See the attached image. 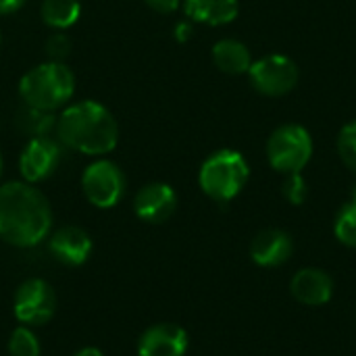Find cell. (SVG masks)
Segmentation results:
<instances>
[{
	"mask_svg": "<svg viewBox=\"0 0 356 356\" xmlns=\"http://www.w3.org/2000/svg\"><path fill=\"white\" fill-rule=\"evenodd\" d=\"M213 63L219 71L227 75H242L248 73L252 65L250 50L244 42L234 38H223L213 46Z\"/></svg>",
	"mask_w": 356,
	"mask_h": 356,
	"instance_id": "obj_16",
	"label": "cell"
},
{
	"mask_svg": "<svg viewBox=\"0 0 356 356\" xmlns=\"http://www.w3.org/2000/svg\"><path fill=\"white\" fill-rule=\"evenodd\" d=\"M248 77L252 88L263 96H286L298 83V67L286 54H269L250 65Z\"/></svg>",
	"mask_w": 356,
	"mask_h": 356,
	"instance_id": "obj_8",
	"label": "cell"
},
{
	"mask_svg": "<svg viewBox=\"0 0 356 356\" xmlns=\"http://www.w3.org/2000/svg\"><path fill=\"white\" fill-rule=\"evenodd\" d=\"M0 46H2V31H0Z\"/></svg>",
	"mask_w": 356,
	"mask_h": 356,
	"instance_id": "obj_29",
	"label": "cell"
},
{
	"mask_svg": "<svg viewBox=\"0 0 356 356\" xmlns=\"http://www.w3.org/2000/svg\"><path fill=\"white\" fill-rule=\"evenodd\" d=\"M334 234L344 246L356 248V190L353 198L338 211L334 221Z\"/></svg>",
	"mask_w": 356,
	"mask_h": 356,
	"instance_id": "obj_19",
	"label": "cell"
},
{
	"mask_svg": "<svg viewBox=\"0 0 356 356\" xmlns=\"http://www.w3.org/2000/svg\"><path fill=\"white\" fill-rule=\"evenodd\" d=\"M81 192L92 207L113 209L127 192V177L115 161L100 156L83 169Z\"/></svg>",
	"mask_w": 356,
	"mask_h": 356,
	"instance_id": "obj_6",
	"label": "cell"
},
{
	"mask_svg": "<svg viewBox=\"0 0 356 356\" xmlns=\"http://www.w3.org/2000/svg\"><path fill=\"white\" fill-rule=\"evenodd\" d=\"M175 209H177V194L165 181H150L136 192L134 211L142 221L150 225H161L169 221Z\"/></svg>",
	"mask_w": 356,
	"mask_h": 356,
	"instance_id": "obj_10",
	"label": "cell"
},
{
	"mask_svg": "<svg viewBox=\"0 0 356 356\" xmlns=\"http://www.w3.org/2000/svg\"><path fill=\"white\" fill-rule=\"evenodd\" d=\"M175 38H177L179 42H186V40H190V38H192V25H190L188 21H184V23H177V27H175Z\"/></svg>",
	"mask_w": 356,
	"mask_h": 356,
	"instance_id": "obj_26",
	"label": "cell"
},
{
	"mask_svg": "<svg viewBox=\"0 0 356 356\" xmlns=\"http://www.w3.org/2000/svg\"><path fill=\"white\" fill-rule=\"evenodd\" d=\"M15 125L17 129L27 138H46L52 131H56V115L54 113H46V111H38L31 108L27 104H23L19 108V113L15 115Z\"/></svg>",
	"mask_w": 356,
	"mask_h": 356,
	"instance_id": "obj_18",
	"label": "cell"
},
{
	"mask_svg": "<svg viewBox=\"0 0 356 356\" xmlns=\"http://www.w3.org/2000/svg\"><path fill=\"white\" fill-rule=\"evenodd\" d=\"M56 305L58 300L54 288L42 277H29L15 292L13 313L19 323L35 327L48 323L54 317Z\"/></svg>",
	"mask_w": 356,
	"mask_h": 356,
	"instance_id": "obj_7",
	"label": "cell"
},
{
	"mask_svg": "<svg viewBox=\"0 0 356 356\" xmlns=\"http://www.w3.org/2000/svg\"><path fill=\"white\" fill-rule=\"evenodd\" d=\"M290 294L305 307H323L334 296V280L319 267L298 269L290 282Z\"/></svg>",
	"mask_w": 356,
	"mask_h": 356,
	"instance_id": "obj_13",
	"label": "cell"
},
{
	"mask_svg": "<svg viewBox=\"0 0 356 356\" xmlns=\"http://www.w3.org/2000/svg\"><path fill=\"white\" fill-rule=\"evenodd\" d=\"M282 192H284V198L290 202V204H302L309 196V186L302 177V173H290L286 175V181L282 186Z\"/></svg>",
	"mask_w": 356,
	"mask_h": 356,
	"instance_id": "obj_23",
	"label": "cell"
},
{
	"mask_svg": "<svg viewBox=\"0 0 356 356\" xmlns=\"http://www.w3.org/2000/svg\"><path fill=\"white\" fill-rule=\"evenodd\" d=\"M40 17L44 25L54 31H65L73 27L81 17L79 0H44L40 6Z\"/></svg>",
	"mask_w": 356,
	"mask_h": 356,
	"instance_id": "obj_17",
	"label": "cell"
},
{
	"mask_svg": "<svg viewBox=\"0 0 356 356\" xmlns=\"http://www.w3.org/2000/svg\"><path fill=\"white\" fill-rule=\"evenodd\" d=\"M63 161V144L54 138H31L19 154V173L27 184H40L52 177Z\"/></svg>",
	"mask_w": 356,
	"mask_h": 356,
	"instance_id": "obj_9",
	"label": "cell"
},
{
	"mask_svg": "<svg viewBox=\"0 0 356 356\" xmlns=\"http://www.w3.org/2000/svg\"><path fill=\"white\" fill-rule=\"evenodd\" d=\"M294 252V242L284 229H263L250 242V259L263 269H275L288 263Z\"/></svg>",
	"mask_w": 356,
	"mask_h": 356,
	"instance_id": "obj_14",
	"label": "cell"
},
{
	"mask_svg": "<svg viewBox=\"0 0 356 356\" xmlns=\"http://www.w3.org/2000/svg\"><path fill=\"white\" fill-rule=\"evenodd\" d=\"M58 142L86 156H104L119 144L117 117L96 100L67 104L56 117Z\"/></svg>",
	"mask_w": 356,
	"mask_h": 356,
	"instance_id": "obj_2",
	"label": "cell"
},
{
	"mask_svg": "<svg viewBox=\"0 0 356 356\" xmlns=\"http://www.w3.org/2000/svg\"><path fill=\"white\" fill-rule=\"evenodd\" d=\"M338 152L342 163L356 173V121L346 123L338 134Z\"/></svg>",
	"mask_w": 356,
	"mask_h": 356,
	"instance_id": "obj_21",
	"label": "cell"
},
{
	"mask_svg": "<svg viewBox=\"0 0 356 356\" xmlns=\"http://www.w3.org/2000/svg\"><path fill=\"white\" fill-rule=\"evenodd\" d=\"M44 52L48 56V60H56V63H65V58L71 52V40L65 31H54L46 38L44 44Z\"/></svg>",
	"mask_w": 356,
	"mask_h": 356,
	"instance_id": "obj_22",
	"label": "cell"
},
{
	"mask_svg": "<svg viewBox=\"0 0 356 356\" xmlns=\"http://www.w3.org/2000/svg\"><path fill=\"white\" fill-rule=\"evenodd\" d=\"M313 156V138L298 123H286L277 127L267 140L269 165L284 173H302Z\"/></svg>",
	"mask_w": 356,
	"mask_h": 356,
	"instance_id": "obj_5",
	"label": "cell"
},
{
	"mask_svg": "<svg viewBox=\"0 0 356 356\" xmlns=\"http://www.w3.org/2000/svg\"><path fill=\"white\" fill-rule=\"evenodd\" d=\"M73 356H104V355H102V350H100V348H96V346H86V348L77 350Z\"/></svg>",
	"mask_w": 356,
	"mask_h": 356,
	"instance_id": "obj_27",
	"label": "cell"
},
{
	"mask_svg": "<svg viewBox=\"0 0 356 356\" xmlns=\"http://www.w3.org/2000/svg\"><path fill=\"white\" fill-rule=\"evenodd\" d=\"M27 0H0V17L13 15L17 10H21L25 6Z\"/></svg>",
	"mask_w": 356,
	"mask_h": 356,
	"instance_id": "obj_25",
	"label": "cell"
},
{
	"mask_svg": "<svg viewBox=\"0 0 356 356\" xmlns=\"http://www.w3.org/2000/svg\"><path fill=\"white\" fill-rule=\"evenodd\" d=\"M48 250L60 265L81 267L92 257L94 242L86 229L77 225H65L50 234Z\"/></svg>",
	"mask_w": 356,
	"mask_h": 356,
	"instance_id": "obj_11",
	"label": "cell"
},
{
	"mask_svg": "<svg viewBox=\"0 0 356 356\" xmlns=\"http://www.w3.org/2000/svg\"><path fill=\"white\" fill-rule=\"evenodd\" d=\"M0 177H2V154H0Z\"/></svg>",
	"mask_w": 356,
	"mask_h": 356,
	"instance_id": "obj_28",
	"label": "cell"
},
{
	"mask_svg": "<svg viewBox=\"0 0 356 356\" xmlns=\"http://www.w3.org/2000/svg\"><path fill=\"white\" fill-rule=\"evenodd\" d=\"M40 340L31 327L19 325L10 332L8 338V355L10 356H40Z\"/></svg>",
	"mask_w": 356,
	"mask_h": 356,
	"instance_id": "obj_20",
	"label": "cell"
},
{
	"mask_svg": "<svg viewBox=\"0 0 356 356\" xmlns=\"http://www.w3.org/2000/svg\"><path fill=\"white\" fill-rule=\"evenodd\" d=\"M188 332L175 323H154L138 340V356H186Z\"/></svg>",
	"mask_w": 356,
	"mask_h": 356,
	"instance_id": "obj_12",
	"label": "cell"
},
{
	"mask_svg": "<svg viewBox=\"0 0 356 356\" xmlns=\"http://www.w3.org/2000/svg\"><path fill=\"white\" fill-rule=\"evenodd\" d=\"M148 8H152L154 13L161 15H171L181 6V0H144Z\"/></svg>",
	"mask_w": 356,
	"mask_h": 356,
	"instance_id": "obj_24",
	"label": "cell"
},
{
	"mask_svg": "<svg viewBox=\"0 0 356 356\" xmlns=\"http://www.w3.org/2000/svg\"><path fill=\"white\" fill-rule=\"evenodd\" d=\"M184 13L194 23L211 27L232 23L240 13L238 0H184Z\"/></svg>",
	"mask_w": 356,
	"mask_h": 356,
	"instance_id": "obj_15",
	"label": "cell"
},
{
	"mask_svg": "<svg viewBox=\"0 0 356 356\" xmlns=\"http://www.w3.org/2000/svg\"><path fill=\"white\" fill-rule=\"evenodd\" d=\"M75 94V75L65 63L44 60L29 71L23 73L19 79V96L23 104L56 113L71 104Z\"/></svg>",
	"mask_w": 356,
	"mask_h": 356,
	"instance_id": "obj_3",
	"label": "cell"
},
{
	"mask_svg": "<svg viewBox=\"0 0 356 356\" xmlns=\"http://www.w3.org/2000/svg\"><path fill=\"white\" fill-rule=\"evenodd\" d=\"M250 177V167L246 159L232 148H221L213 152L198 171L200 190L215 202L234 200L246 186Z\"/></svg>",
	"mask_w": 356,
	"mask_h": 356,
	"instance_id": "obj_4",
	"label": "cell"
},
{
	"mask_svg": "<svg viewBox=\"0 0 356 356\" xmlns=\"http://www.w3.org/2000/svg\"><path fill=\"white\" fill-rule=\"evenodd\" d=\"M52 229V207L48 198L27 181L0 186V240L15 248L42 244Z\"/></svg>",
	"mask_w": 356,
	"mask_h": 356,
	"instance_id": "obj_1",
	"label": "cell"
}]
</instances>
